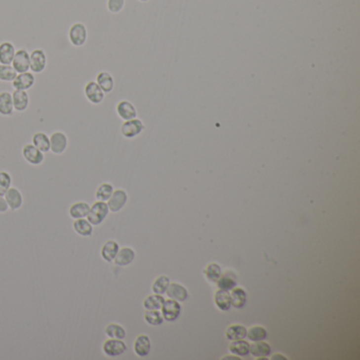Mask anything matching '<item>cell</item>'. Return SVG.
<instances>
[{
  "mask_svg": "<svg viewBox=\"0 0 360 360\" xmlns=\"http://www.w3.org/2000/svg\"><path fill=\"white\" fill-rule=\"evenodd\" d=\"M110 212L108 204L104 201H96L90 206V211L87 216V220L93 226L101 225Z\"/></svg>",
  "mask_w": 360,
  "mask_h": 360,
  "instance_id": "cell-1",
  "label": "cell"
},
{
  "mask_svg": "<svg viewBox=\"0 0 360 360\" xmlns=\"http://www.w3.org/2000/svg\"><path fill=\"white\" fill-rule=\"evenodd\" d=\"M127 351V344L121 339L109 338L103 344V353L110 358L121 356Z\"/></svg>",
  "mask_w": 360,
  "mask_h": 360,
  "instance_id": "cell-2",
  "label": "cell"
},
{
  "mask_svg": "<svg viewBox=\"0 0 360 360\" xmlns=\"http://www.w3.org/2000/svg\"><path fill=\"white\" fill-rule=\"evenodd\" d=\"M47 55L43 50L36 49L30 53V70L35 74L43 72L47 67Z\"/></svg>",
  "mask_w": 360,
  "mask_h": 360,
  "instance_id": "cell-3",
  "label": "cell"
},
{
  "mask_svg": "<svg viewBox=\"0 0 360 360\" xmlns=\"http://www.w3.org/2000/svg\"><path fill=\"white\" fill-rule=\"evenodd\" d=\"M87 29L80 22L74 24L69 30V40L74 47H81L87 41Z\"/></svg>",
  "mask_w": 360,
  "mask_h": 360,
  "instance_id": "cell-4",
  "label": "cell"
},
{
  "mask_svg": "<svg viewBox=\"0 0 360 360\" xmlns=\"http://www.w3.org/2000/svg\"><path fill=\"white\" fill-rule=\"evenodd\" d=\"M69 146V140L66 133L61 131L53 132L50 136V151L56 156H60L67 150Z\"/></svg>",
  "mask_w": 360,
  "mask_h": 360,
  "instance_id": "cell-5",
  "label": "cell"
},
{
  "mask_svg": "<svg viewBox=\"0 0 360 360\" xmlns=\"http://www.w3.org/2000/svg\"><path fill=\"white\" fill-rule=\"evenodd\" d=\"M162 315L164 320L168 321V322H173V321L177 320L182 312V306L179 301H175L173 299H168L165 300L162 305Z\"/></svg>",
  "mask_w": 360,
  "mask_h": 360,
  "instance_id": "cell-6",
  "label": "cell"
},
{
  "mask_svg": "<svg viewBox=\"0 0 360 360\" xmlns=\"http://www.w3.org/2000/svg\"><path fill=\"white\" fill-rule=\"evenodd\" d=\"M83 93H85L88 102L93 105H99L105 98L104 91L94 80H90L86 83L85 88H83Z\"/></svg>",
  "mask_w": 360,
  "mask_h": 360,
  "instance_id": "cell-7",
  "label": "cell"
},
{
  "mask_svg": "<svg viewBox=\"0 0 360 360\" xmlns=\"http://www.w3.org/2000/svg\"><path fill=\"white\" fill-rule=\"evenodd\" d=\"M144 128L145 126L142 120L135 118L132 120H125L124 124L121 125L120 132L122 136L126 137V139H133V137L137 136L143 131Z\"/></svg>",
  "mask_w": 360,
  "mask_h": 360,
  "instance_id": "cell-8",
  "label": "cell"
},
{
  "mask_svg": "<svg viewBox=\"0 0 360 360\" xmlns=\"http://www.w3.org/2000/svg\"><path fill=\"white\" fill-rule=\"evenodd\" d=\"M22 157L31 165L38 166L43 163L44 155L40 149H37L33 144H27L22 147Z\"/></svg>",
  "mask_w": 360,
  "mask_h": 360,
  "instance_id": "cell-9",
  "label": "cell"
},
{
  "mask_svg": "<svg viewBox=\"0 0 360 360\" xmlns=\"http://www.w3.org/2000/svg\"><path fill=\"white\" fill-rule=\"evenodd\" d=\"M11 66L17 74L28 72L30 70V53L25 49L16 51Z\"/></svg>",
  "mask_w": 360,
  "mask_h": 360,
  "instance_id": "cell-10",
  "label": "cell"
},
{
  "mask_svg": "<svg viewBox=\"0 0 360 360\" xmlns=\"http://www.w3.org/2000/svg\"><path fill=\"white\" fill-rule=\"evenodd\" d=\"M127 201H128V195L126 191L124 189H117L113 191L112 196L110 197L109 200L107 201V204H108L109 210L111 212H119L120 210L124 208Z\"/></svg>",
  "mask_w": 360,
  "mask_h": 360,
  "instance_id": "cell-11",
  "label": "cell"
},
{
  "mask_svg": "<svg viewBox=\"0 0 360 360\" xmlns=\"http://www.w3.org/2000/svg\"><path fill=\"white\" fill-rule=\"evenodd\" d=\"M35 83V75L33 72H24L18 73L16 78L12 81V86L15 90H22L28 91L32 88Z\"/></svg>",
  "mask_w": 360,
  "mask_h": 360,
  "instance_id": "cell-12",
  "label": "cell"
},
{
  "mask_svg": "<svg viewBox=\"0 0 360 360\" xmlns=\"http://www.w3.org/2000/svg\"><path fill=\"white\" fill-rule=\"evenodd\" d=\"M4 199L7 206H9V209L12 211L20 209L22 204H24V198H22L20 190L15 187H10V189L4 195Z\"/></svg>",
  "mask_w": 360,
  "mask_h": 360,
  "instance_id": "cell-13",
  "label": "cell"
},
{
  "mask_svg": "<svg viewBox=\"0 0 360 360\" xmlns=\"http://www.w3.org/2000/svg\"><path fill=\"white\" fill-rule=\"evenodd\" d=\"M133 351L139 357H146L151 351V341L147 335H139L133 342Z\"/></svg>",
  "mask_w": 360,
  "mask_h": 360,
  "instance_id": "cell-14",
  "label": "cell"
},
{
  "mask_svg": "<svg viewBox=\"0 0 360 360\" xmlns=\"http://www.w3.org/2000/svg\"><path fill=\"white\" fill-rule=\"evenodd\" d=\"M12 99H13L14 111L24 112L28 109L30 104V98L27 91L14 90V92L12 93Z\"/></svg>",
  "mask_w": 360,
  "mask_h": 360,
  "instance_id": "cell-15",
  "label": "cell"
},
{
  "mask_svg": "<svg viewBox=\"0 0 360 360\" xmlns=\"http://www.w3.org/2000/svg\"><path fill=\"white\" fill-rule=\"evenodd\" d=\"M166 294L170 299L179 302H184L188 298V290L186 289V287H184L182 284L177 282L170 283L166 290Z\"/></svg>",
  "mask_w": 360,
  "mask_h": 360,
  "instance_id": "cell-16",
  "label": "cell"
},
{
  "mask_svg": "<svg viewBox=\"0 0 360 360\" xmlns=\"http://www.w3.org/2000/svg\"><path fill=\"white\" fill-rule=\"evenodd\" d=\"M120 250V244L114 240H108L104 243L101 248V256L106 262H113L114 258L117 257Z\"/></svg>",
  "mask_w": 360,
  "mask_h": 360,
  "instance_id": "cell-17",
  "label": "cell"
},
{
  "mask_svg": "<svg viewBox=\"0 0 360 360\" xmlns=\"http://www.w3.org/2000/svg\"><path fill=\"white\" fill-rule=\"evenodd\" d=\"M135 259V251L131 247L120 248L117 257L114 258L113 262L118 266H128L131 264Z\"/></svg>",
  "mask_w": 360,
  "mask_h": 360,
  "instance_id": "cell-18",
  "label": "cell"
},
{
  "mask_svg": "<svg viewBox=\"0 0 360 360\" xmlns=\"http://www.w3.org/2000/svg\"><path fill=\"white\" fill-rule=\"evenodd\" d=\"M117 113L124 120H129L136 118L135 107L128 101H121L117 105Z\"/></svg>",
  "mask_w": 360,
  "mask_h": 360,
  "instance_id": "cell-19",
  "label": "cell"
},
{
  "mask_svg": "<svg viewBox=\"0 0 360 360\" xmlns=\"http://www.w3.org/2000/svg\"><path fill=\"white\" fill-rule=\"evenodd\" d=\"M14 113L12 93L7 91L0 92V116L11 117Z\"/></svg>",
  "mask_w": 360,
  "mask_h": 360,
  "instance_id": "cell-20",
  "label": "cell"
},
{
  "mask_svg": "<svg viewBox=\"0 0 360 360\" xmlns=\"http://www.w3.org/2000/svg\"><path fill=\"white\" fill-rule=\"evenodd\" d=\"M214 304L222 312L228 311L232 308L231 294L227 290L218 289L216 294H214Z\"/></svg>",
  "mask_w": 360,
  "mask_h": 360,
  "instance_id": "cell-21",
  "label": "cell"
},
{
  "mask_svg": "<svg viewBox=\"0 0 360 360\" xmlns=\"http://www.w3.org/2000/svg\"><path fill=\"white\" fill-rule=\"evenodd\" d=\"M93 228L94 226L90 223L87 218L76 219L73 222L74 232L80 237H85V238L92 236V234H93Z\"/></svg>",
  "mask_w": 360,
  "mask_h": 360,
  "instance_id": "cell-22",
  "label": "cell"
},
{
  "mask_svg": "<svg viewBox=\"0 0 360 360\" xmlns=\"http://www.w3.org/2000/svg\"><path fill=\"white\" fill-rule=\"evenodd\" d=\"M14 44L10 41H4L0 43V64L1 65H11L15 56Z\"/></svg>",
  "mask_w": 360,
  "mask_h": 360,
  "instance_id": "cell-23",
  "label": "cell"
},
{
  "mask_svg": "<svg viewBox=\"0 0 360 360\" xmlns=\"http://www.w3.org/2000/svg\"><path fill=\"white\" fill-rule=\"evenodd\" d=\"M90 211V205L87 202H76L69 207V216L73 220L87 218Z\"/></svg>",
  "mask_w": 360,
  "mask_h": 360,
  "instance_id": "cell-24",
  "label": "cell"
},
{
  "mask_svg": "<svg viewBox=\"0 0 360 360\" xmlns=\"http://www.w3.org/2000/svg\"><path fill=\"white\" fill-rule=\"evenodd\" d=\"M217 284L219 289L227 290V292H231V290L237 286V276L235 273L227 271L225 274H222L219 280L217 281Z\"/></svg>",
  "mask_w": 360,
  "mask_h": 360,
  "instance_id": "cell-25",
  "label": "cell"
},
{
  "mask_svg": "<svg viewBox=\"0 0 360 360\" xmlns=\"http://www.w3.org/2000/svg\"><path fill=\"white\" fill-rule=\"evenodd\" d=\"M271 352H272L271 346L264 340L255 341L249 346V353L257 359L260 357H267L271 354Z\"/></svg>",
  "mask_w": 360,
  "mask_h": 360,
  "instance_id": "cell-26",
  "label": "cell"
},
{
  "mask_svg": "<svg viewBox=\"0 0 360 360\" xmlns=\"http://www.w3.org/2000/svg\"><path fill=\"white\" fill-rule=\"evenodd\" d=\"M232 298V306L235 309H242L246 304L247 293L246 290L242 287H234L231 293Z\"/></svg>",
  "mask_w": 360,
  "mask_h": 360,
  "instance_id": "cell-27",
  "label": "cell"
},
{
  "mask_svg": "<svg viewBox=\"0 0 360 360\" xmlns=\"http://www.w3.org/2000/svg\"><path fill=\"white\" fill-rule=\"evenodd\" d=\"M96 83L104 91V93H110L114 88V80L109 72L102 71L96 75Z\"/></svg>",
  "mask_w": 360,
  "mask_h": 360,
  "instance_id": "cell-28",
  "label": "cell"
},
{
  "mask_svg": "<svg viewBox=\"0 0 360 360\" xmlns=\"http://www.w3.org/2000/svg\"><path fill=\"white\" fill-rule=\"evenodd\" d=\"M249 346H250L249 342L244 339L234 340L231 344H229V352H231L232 354L239 357L247 356L249 354Z\"/></svg>",
  "mask_w": 360,
  "mask_h": 360,
  "instance_id": "cell-29",
  "label": "cell"
},
{
  "mask_svg": "<svg viewBox=\"0 0 360 360\" xmlns=\"http://www.w3.org/2000/svg\"><path fill=\"white\" fill-rule=\"evenodd\" d=\"M247 328L242 324H233L227 327L225 332V336L228 340H240L246 337Z\"/></svg>",
  "mask_w": 360,
  "mask_h": 360,
  "instance_id": "cell-30",
  "label": "cell"
},
{
  "mask_svg": "<svg viewBox=\"0 0 360 360\" xmlns=\"http://www.w3.org/2000/svg\"><path fill=\"white\" fill-rule=\"evenodd\" d=\"M32 144L43 153L50 151V136L43 132L34 133L32 136Z\"/></svg>",
  "mask_w": 360,
  "mask_h": 360,
  "instance_id": "cell-31",
  "label": "cell"
},
{
  "mask_svg": "<svg viewBox=\"0 0 360 360\" xmlns=\"http://www.w3.org/2000/svg\"><path fill=\"white\" fill-rule=\"evenodd\" d=\"M105 334L109 337V338H116L124 340L126 338V330L124 326H121L119 323H109L105 327Z\"/></svg>",
  "mask_w": 360,
  "mask_h": 360,
  "instance_id": "cell-32",
  "label": "cell"
},
{
  "mask_svg": "<svg viewBox=\"0 0 360 360\" xmlns=\"http://www.w3.org/2000/svg\"><path fill=\"white\" fill-rule=\"evenodd\" d=\"M164 301H165V298L162 295L153 294V295H149L148 297L145 298L143 304H144V308L147 311L160 310L162 309V305H163Z\"/></svg>",
  "mask_w": 360,
  "mask_h": 360,
  "instance_id": "cell-33",
  "label": "cell"
},
{
  "mask_svg": "<svg viewBox=\"0 0 360 360\" xmlns=\"http://www.w3.org/2000/svg\"><path fill=\"white\" fill-rule=\"evenodd\" d=\"M114 191L113 185L110 183H103L96 188L95 191V198L97 201H104L107 202L110 199Z\"/></svg>",
  "mask_w": 360,
  "mask_h": 360,
  "instance_id": "cell-34",
  "label": "cell"
},
{
  "mask_svg": "<svg viewBox=\"0 0 360 360\" xmlns=\"http://www.w3.org/2000/svg\"><path fill=\"white\" fill-rule=\"evenodd\" d=\"M267 336H269L267 331L265 330V327H263L261 325H256V326L250 327L249 330H247V333H246V337L252 342L265 340L267 338Z\"/></svg>",
  "mask_w": 360,
  "mask_h": 360,
  "instance_id": "cell-35",
  "label": "cell"
},
{
  "mask_svg": "<svg viewBox=\"0 0 360 360\" xmlns=\"http://www.w3.org/2000/svg\"><path fill=\"white\" fill-rule=\"evenodd\" d=\"M203 273H204L206 279H207L209 282L217 283V281L219 280V278L222 275V269H221V266L217 263H210L205 267Z\"/></svg>",
  "mask_w": 360,
  "mask_h": 360,
  "instance_id": "cell-36",
  "label": "cell"
},
{
  "mask_svg": "<svg viewBox=\"0 0 360 360\" xmlns=\"http://www.w3.org/2000/svg\"><path fill=\"white\" fill-rule=\"evenodd\" d=\"M170 284V279L167 276H160L155 282L152 283V292L155 294L163 295L166 293V290Z\"/></svg>",
  "mask_w": 360,
  "mask_h": 360,
  "instance_id": "cell-37",
  "label": "cell"
},
{
  "mask_svg": "<svg viewBox=\"0 0 360 360\" xmlns=\"http://www.w3.org/2000/svg\"><path fill=\"white\" fill-rule=\"evenodd\" d=\"M144 318H145V321L150 325H160L163 322H164V318H163V315L162 313L159 312V310H152V311H147L146 310V313H145L144 315Z\"/></svg>",
  "mask_w": 360,
  "mask_h": 360,
  "instance_id": "cell-38",
  "label": "cell"
},
{
  "mask_svg": "<svg viewBox=\"0 0 360 360\" xmlns=\"http://www.w3.org/2000/svg\"><path fill=\"white\" fill-rule=\"evenodd\" d=\"M17 72L14 70L11 65H1L0 64V81L12 82L16 78Z\"/></svg>",
  "mask_w": 360,
  "mask_h": 360,
  "instance_id": "cell-39",
  "label": "cell"
},
{
  "mask_svg": "<svg viewBox=\"0 0 360 360\" xmlns=\"http://www.w3.org/2000/svg\"><path fill=\"white\" fill-rule=\"evenodd\" d=\"M12 185V177L9 172L0 171V196L4 197Z\"/></svg>",
  "mask_w": 360,
  "mask_h": 360,
  "instance_id": "cell-40",
  "label": "cell"
},
{
  "mask_svg": "<svg viewBox=\"0 0 360 360\" xmlns=\"http://www.w3.org/2000/svg\"><path fill=\"white\" fill-rule=\"evenodd\" d=\"M124 4H125V0H108L107 6H108V10L111 13H119L122 10Z\"/></svg>",
  "mask_w": 360,
  "mask_h": 360,
  "instance_id": "cell-41",
  "label": "cell"
},
{
  "mask_svg": "<svg viewBox=\"0 0 360 360\" xmlns=\"http://www.w3.org/2000/svg\"><path fill=\"white\" fill-rule=\"evenodd\" d=\"M7 210H9V206H7L5 199H4V197L0 196V213L6 212Z\"/></svg>",
  "mask_w": 360,
  "mask_h": 360,
  "instance_id": "cell-42",
  "label": "cell"
},
{
  "mask_svg": "<svg viewBox=\"0 0 360 360\" xmlns=\"http://www.w3.org/2000/svg\"><path fill=\"white\" fill-rule=\"evenodd\" d=\"M272 359H273V360H276V359H282V360H286L287 358H286L285 356H283L282 354H276L275 356H273V357H272Z\"/></svg>",
  "mask_w": 360,
  "mask_h": 360,
  "instance_id": "cell-43",
  "label": "cell"
},
{
  "mask_svg": "<svg viewBox=\"0 0 360 360\" xmlns=\"http://www.w3.org/2000/svg\"><path fill=\"white\" fill-rule=\"evenodd\" d=\"M223 359H237V360H240L241 357H239V356H226Z\"/></svg>",
  "mask_w": 360,
  "mask_h": 360,
  "instance_id": "cell-44",
  "label": "cell"
},
{
  "mask_svg": "<svg viewBox=\"0 0 360 360\" xmlns=\"http://www.w3.org/2000/svg\"><path fill=\"white\" fill-rule=\"evenodd\" d=\"M141 1H148V0H141Z\"/></svg>",
  "mask_w": 360,
  "mask_h": 360,
  "instance_id": "cell-45",
  "label": "cell"
}]
</instances>
